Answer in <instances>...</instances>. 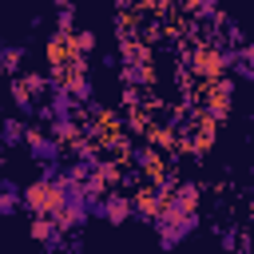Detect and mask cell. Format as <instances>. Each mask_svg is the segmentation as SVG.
Segmentation results:
<instances>
[{
    "instance_id": "obj_2",
    "label": "cell",
    "mask_w": 254,
    "mask_h": 254,
    "mask_svg": "<svg viewBox=\"0 0 254 254\" xmlns=\"http://www.w3.org/2000/svg\"><path fill=\"white\" fill-rule=\"evenodd\" d=\"M48 230H52V226H48V222H44V218H40V222H36V226H32V234H36V238H48Z\"/></svg>"
},
{
    "instance_id": "obj_1",
    "label": "cell",
    "mask_w": 254,
    "mask_h": 254,
    "mask_svg": "<svg viewBox=\"0 0 254 254\" xmlns=\"http://www.w3.org/2000/svg\"><path fill=\"white\" fill-rule=\"evenodd\" d=\"M28 202H32L36 210H52V206L64 202V190H60L56 183H36V187H28Z\"/></svg>"
}]
</instances>
